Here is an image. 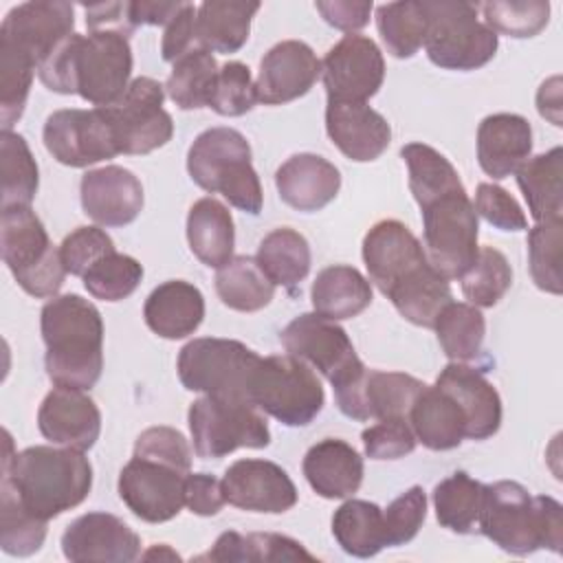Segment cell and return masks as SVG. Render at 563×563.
Instances as JSON below:
<instances>
[{
    "label": "cell",
    "instance_id": "obj_1",
    "mask_svg": "<svg viewBox=\"0 0 563 563\" xmlns=\"http://www.w3.org/2000/svg\"><path fill=\"white\" fill-rule=\"evenodd\" d=\"M369 282L413 325L433 328L440 310L453 301L449 279L427 260L422 242L398 220L376 222L363 238Z\"/></svg>",
    "mask_w": 563,
    "mask_h": 563
},
{
    "label": "cell",
    "instance_id": "obj_2",
    "mask_svg": "<svg viewBox=\"0 0 563 563\" xmlns=\"http://www.w3.org/2000/svg\"><path fill=\"white\" fill-rule=\"evenodd\" d=\"M29 512L48 521L79 506L92 488V466L84 451L35 444L13 453V440L4 431L2 479Z\"/></svg>",
    "mask_w": 563,
    "mask_h": 563
},
{
    "label": "cell",
    "instance_id": "obj_3",
    "mask_svg": "<svg viewBox=\"0 0 563 563\" xmlns=\"http://www.w3.org/2000/svg\"><path fill=\"white\" fill-rule=\"evenodd\" d=\"M46 374L55 387L90 389L103 369V319L81 295H55L40 312Z\"/></svg>",
    "mask_w": 563,
    "mask_h": 563
},
{
    "label": "cell",
    "instance_id": "obj_4",
    "mask_svg": "<svg viewBox=\"0 0 563 563\" xmlns=\"http://www.w3.org/2000/svg\"><path fill=\"white\" fill-rule=\"evenodd\" d=\"M477 530L515 556H526L541 548L559 554L563 545V508L554 497H532L519 482L484 484Z\"/></svg>",
    "mask_w": 563,
    "mask_h": 563
},
{
    "label": "cell",
    "instance_id": "obj_5",
    "mask_svg": "<svg viewBox=\"0 0 563 563\" xmlns=\"http://www.w3.org/2000/svg\"><path fill=\"white\" fill-rule=\"evenodd\" d=\"M187 172L200 189L222 194L240 211L251 216L262 211V185L242 132L224 125L200 132L187 152Z\"/></svg>",
    "mask_w": 563,
    "mask_h": 563
},
{
    "label": "cell",
    "instance_id": "obj_6",
    "mask_svg": "<svg viewBox=\"0 0 563 563\" xmlns=\"http://www.w3.org/2000/svg\"><path fill=\"white\" fill-rule=\"evenodd\" d=\"M2 260L18 286L31 297H55L66 268L59 249L51 242L42 220L31 207L2 209L0 216Z\"/></svg>",
    "mask_w": 563,
    "mask_h": 563
},
{
    "label": "cell",
    "instance_id": "obj_7",
    "mask_svg": "<svg viewBox=\"0 0 563 563\" xmlns=\"http://www.w3.org/2000/svg\"><path fill=\"white\" fill-rule=\"evenodd\" d=\"M429 26L424 51L431 64L444 70H475L497 53V33L479 18V4L464 0H424Z\"/></svg>",
    "mask_w": 563,
    "mask_h": 563
},
{
    "label": "cell",
    "instance_id": "obj_8",
    "mask_svg": "<svg viewBox=\"0 0 563 563\" xmlns=\"http://www.w3.org/2000/svg\"><path fill=\"white\" fill-rule=\"evenodd\" d=\"M249 400L286 427H306L323 409L321 380L292 354L260 358L249 383Z\"/></svg>",
    "mask_w": 563,
    "mask_h": 563
},
{
    "label": "cell",
    "instance_id": "obj_9",
    "mask_svg": "<svg viewBox=\"0 0 563 563\" xmlns=\"http://www.w3.org/2000/svg\"><path fill=\"white\" fill-rule=\"evenodd\" d=\"M189 433L198 457L218 460L235 449H264L271 431L264 413L244 398L202 396L191 402Z\"/></svg>",
    "mask_w": 563,
    "mask_h": 563
},
{
    "label": "cell",
    "instance_id": "obj_10",
    "mask_svg": "<svg viewBox=\"0 0 563 563\" xmlns=\"http://www.w3.org/2000/svg\"><path fill=\"white\" fill-rule=\"evenodd\" d=\"M422 209V249L446 279H460L477 255V213L466 189L449 191Z\"/></svg>",
    "mask_w": 563,
    "mask_h": 563
},
{
    "label": "cell",
    "instance_id": "obj_11",
    "mask_svg": "<svg viewBox=\"0 0 563 563\" xmlns=\"http://www.w3.org/2000/svg\"><path fill=\"white\" fill-rule=\"evenodd\" d=\"M260 358L242 341L202 336L183 345L176 369L189 391L249 400V383Z\"/></svg>",
    "mask_w": 563,
    "mask_h": 563
},
{
    "label": "cell",
    "instance_id": "obj_12",
    "mask_svg": "<svg viewBox=\"0 0 563 563\" xmlns=\"http://www.w3.org/2000/svg\"><path fill=\"white\" fill-rule=\"evenodd\" d=\"M132 48L128 33L103 29L75 37L73 48V86L75 92L92 103L106 108L117 103L130 86Z\"/></svg>",
    "mask_w": 563,
    "mask_h": 563
},
{
    "label": "cell",
    "instance_id": "obj_13",
    "mask_svg": "<svg viewBox=\"0 0 563 563\" xmlns=\"http://www.w3.org/2000/svg\"><path fill=\"white\" fill-rule=\"evenodd\" d=\"M279 341L288 354L319 369L334 391L350 385L365 372L347 332L336 321L317 312L295 317L282 330Z\"/></svg>",
    "mask_w": 563,
    "mask_h": 563
},
{
    "label": "cell",
    "instance_id": "obj_14",
    "mask_svg": "<svg viewBox=\"0 0 563 563\" xmlns=\"http://www.w3.org/2000/svg\"><path fill=\"white\" fill-rule=\"evenodd\" d=\"M163 101L165 88L156 79L136 77L117 103L106 106L119 154H150L172 139L174 121Z\"/></svg>",
    "mask_w": 563,
    "mask_h": 563
},
{
    "label": "cell",
    "instance_id": "obj_15",
    "mask_svg": "<svg viewBox=\"0 0 563 563\" xmlns=\"http://www.w3.org/2000/svg\"><path fill=\"white\" fill-rule=\"evenodd\" d=\"M48 154L68 167H88L119 156L106 108H66L53 112L42 130Z\"/></svg>",
    "mask_w": 563,
    "mask_h": 563
},
{
    "label": "cell",
    "instance_id": "obj_16",
    "mask_svg": "<svg viewBox=\"0 0 563 563\" xmlns=\"http://www.w3.org/2000/svg\"><path fill=\"white\" fill-rule=\"evenodd\" d=\"M75 9L62 0H33L13 7L0 24V44L40 68L75 31Z\"/></svg>",
    "mask_w": 563,
    "mask_h": 563
},
{
    "label": "cell",
    "instance_id": "obj_17",
    "mask_svg": "<svg viewBox=\"0 0 563 563\" xmlns=\"http://www.w3.org/2000/svg\"><path fill=\"white\" fill-rule=\"evenodd\" d=\"M187 475L167 462L132 455L119 473V497L139 519L163 523L183 510Z\"/></svg>",
    "mask_w": 563,
    "mask_h": 563
},
{
    "label": "cell",
    "instance_id": "obj_18",
    "mask_svg": "<svg viewBox=\"0 0 563 563\" xmlns=\"http://www.w3.org/2000/svg\"><path fill=\"white\" fill-rule=\"evenodd\" d=\"M321 77L328 101L367 103L385 79V59L374 40L347 33L323 57Z\"/></svg>",
    "mask_w": 563,
    "mask_h": 563
},
{
    "label": "cell",
    "instance_id": "obj_19",
    "mask_svg": "<svg viewBox=\"0 0 563 563\" xmlns=\"http://www.w3.org/2000/svg\"><path fill=\"white\" fill-rule=\"evenodd\" d=\"M427 383L405 372L367 369L350 385L334 391L343 416L352 420L407 418L413 400Z\"/></svg>",
    "mask_w": 563,
    "mask_h": 563
},
{
    "label": "cell",
    "instance_id": "obj_20",
    "mask_svg": "<svg viewBox=\"0 0 563 563\" xmlns=\"http://www.w3.org/2000/svg\"><path fill=\"white\" fill-rule=\"evenodd\" d=\"M222 493L227 504L251 510L279 515L297 504V488L288 473L268 460H238L222 477Z\"/></svg>",
    "mask_w": 563,
    "mask_h": 563
},
{
    "label": "cell",
    "instance_id": "obj_21",
    "mask_svg": "<svg viewBox=\"0 0 563 563\" xmlns=\"http://www.w3.org/2000/svg\"><path fill=\"white\" fill-rule=\"evenodd\" d=\"M62 552L73 563H130L141 554V539L117 515L86 512L64 530Z\"/></svg>",
    "mask_w": 563,
    "mask_h": 563
},
{
    "label": "cell",
    "instance_id": "obj_22",
    "mask_svg": "<svg viewBox=\"0 0 563 563\" xmlns=\"http://www.w3.org/2000/svg\"><path fill=\"white\" fill-rule=\"evenodd\" d=\"M321 75V62L314 51L299 40L275 44L260 62L255 79L257 101L264 106H282L303 97Z\"/></svg>",
    "mask_w": 563,
    "mask_h": 563
},
{
    "label": "cell",
    "instance_id": "obj_23",
    "mask_svg": "<svg viewBox=\"0 0 563 563\" xmlns=\"http://www.w3.org/2000/svg\"><path fill=\"white\" fill-rule=\"evenodd\" d=\"M37 429L48 442L86 453L101 433V411L84 389L53 387L40 405Z\"/></svg>",
    "mask_w": 563,
    "mask_h": 563
},
{
    "label": "cell",
    "instance_id": "obj_24",
    "mask_svg": "<svg viewBox=\"0 0 563 563\" xmlns=\"http://www.w3.org/2000/svg\"><path fill=\"white\" fill-rule=\"evenodd\" d=\"M84 213L101 227H125L143 209L141 180L121 165H106L81 176Z\"/></svg>",
    "mask_w": 563,
    "mask_h": 563
},
{
    "label": "cell",
    "instance_id": "obj_25",
    "mask_svg": "<svg viewBox=\"0 0 563 563\" xmlns=\"http://www.w3.org/2000/svg\"><path fill=\"white\" fill-rule=\"evenodd\" d=\"M325 132L341 154L356 163L376 161L391 143L387 119L367 103L328 101Z\"/></svg>",
    "mask_w": 563,
    "mask_h": 563
},
{
    "label": "cell",
    "instance_id": "obj_26",
    "mask_svg": "<svg viewBox=\"0 0 563 563\" xmlns=\"http://www.w3.org/2000/svg\"><path fill=\"white\" fill-rule=\"evenodd\" d=\"M435 385L451 394L464 411L466 438L486 440L499 431L501 398L495 385L479 369L453 361L440 372Z\"/></svg>",
    "mask_w": 563,
    "mask_h": 563
},
{
    "label": "cell",
    "instance_id": "obj_27",
    "mask_svg": "<svg viewBox=\"0 0 563 563\" xmlns=\"http://www.w3.org/2000/svg\"><path fill=\"white\" fill-rule=\"evenodd\" d=\"M532 152V128L521 114L497 112L477 128V163L495 180L515 174Z\"/></svg>",
    "mask_w": 563,
    "mask_h": 563
},
{
    "label": "cell",
    "instance_id": "obj_28",
    "mask_svg": "<svg viewBox=\"0 0 563 563\" xmlns=\"http://www.w3.org/2000/svg\"><path fill=\"white\" fill-rule=\"evenodd\" d=\"M279 198L297 211H319L330 205L341 189L339 169L319 154H295L275 172Z\"/></svg>",
    "mask_w": 563,
    "mask_h": 563
},
{
    "label": "cell",
    "instance_id": "obj_29",
    "mask_svg": "<svg viewBox=\"0 0 563 563\" xmlns=\"http://www.w3.org/2000/svg\"><path fill=\"white\" fill-rule=\"evenodd\" d=\"M303 475L323 499H347L363 482V457L339 438H323L303 455Z\"/></svg>",
    "mask_w": 563,
    "mask_h": 563
},
{
    "label": "cell",
    "instance_id": "obj_30",
    "mask_svg": "<svg viewBox=\"0 0 563 563\" xmlns=\"http://www.w3.org/2000/svg\"><path fill=\"white\" fill-rule=\"evenodd\" d=\"M143 317L154 334L169 341L185 339L194 334L205 319V297L194 284L169 279L150 292Z\"/></svg>",
    "mask_w": 563,
    "mask_h": 563
},
{
    "label": "cell",
    "instance_id": "obj_31",
    "mask_svg": "<svg viewBox=\"0 0 563 563\" xmlns=\"http://www.w3.org/2000/svg\"><path fill=\"white\" fill-rule=\"evenodd\" d=\"M413 435L431 451H449L466 438V416L438 385H424L407 416Z\"/></svg>",
    "mask_w": 563,
    "mask_h": 563
},
{
    "label": "cell",
    "instance_id": "obj_32",
    "mask_svg": "<svg viewBox=\"0 0 563 563\" xmlns=\"http://www.w3.org/2000/svg\"><path fill=\"white\" fill-rule=\"evenodd\" d=\"M260 2L207 0L196 11V46L209 53H238L251 33Z\"/></svg>",
    "mask_w": 563,
    "mask_h": 563
},
{
    "label": "cell",
    "instance_id": "obj_33",
    "mask_svg": "<svg viewBox=\"0 0 563 563\" xmlns=\"http://www.w3.org/2000/svg\"><path fill=\"white\" fill-rule=\"evenodd\" d=\"M312 308L330 321H343L361 314L372 303V282L347 264L323 268L310 288Z\"/></svg>",
    "mask_w": 563,
    "mask_h": 563
},
{
    "label": "cell",
    "instance_id": "obj_34",
    "mask_svg": "<svg viewBox=\"0 0 563 563\" xmlns=\"http://www.w3.org/2000/svg\"><path fill=\"white\" fill-rule=\"evenodd\" d=\"M187 242L205 266H224L233 257L235 246L231 211L216 198L196 200L187 213Z\"/></svg>",
    "mask_w": 563,
    "mask_h": 563
},
{
    "label": "cell",
    "instance_id": "obj_35",
    "mask_svg": "<svg viewBox=\"0 0 563 563\" xmlns=\"http://www.w3.org/2000/svg\"><path fill=\"white\" fill-rule=\"evenodd\" d=\"M196 561H213V563H273V561H308L314 563L317 556L310 554L299 541L277 534V532H251L240 534L235 530L222 532L209 552L196 556Z\"/></svg>",
    "mask_w": 563,
    "mask_h": 563
},
{
    "label": "cell",
    "instance_id": "obj_36",
    "mask_svg": "<svg viewBox=\"0 0 563 563\" xmlns=\"http://www.w3.org/2000/svg\"><path fill=\"white\" fill-rule=\"evenodd\" d=\"M517 185L534 222L561 220L563 213V150L556 145L545 154L528 158L517 172Z\"/></svg>",
    "mask_w": 563,
    "mask_h": 563
},
{
    "label": "cell",
    "instance_id": "obj_37",
    "mask_svg": "<svg viewBox=\"0 0 563 563\" xmlns=\"http://www.w3.org/2000/svg\"><path fill=\"white\" fill-rule=\"evenodd\" d=\"M332 534L343 552L369 559L387 548L383 508L365 499H347L332 515Z\"/></svg>",
    "mask_w": 563,
    "mask_h": 563
},
{
    "label": "cell",
    "instance_id": "obj_38",
    "mask_svg": "<svg viewBox=\"0 0 563 563\" xmlns=\"http://www.w3.org/2000/svg\"><path fill=\"white\" fill-rule=\"evenodd\" d=\"M255 260L275 286H284L288 290H295L306 279L312 262L308 240L290 227L273 229L260 242Z\"/></svg>",
    "mask_w": 563,
    "mask_h": 563
},
{
    "label": "cell",
    "instance_id": "obj_39",
    "mask_svg": "<svg viewBox=\"0 0 563 563\" xmlns=\"http://www.w3.org/2000/svg\"><path fill=\"white\" fill-rule=\"evenodd\" d=\"M216 292L231 310L257 312L271 303L275 284L264 275L255 257L235 255L218 268Z\"/></svg>",
    "mask_w": 563,
    "mask_h": 563
},
{
    "label": "cell",
    "instance_id": "obj_40",
    "mask_svg": "<svg viewBox=\"0 0 563 563\" xmlns=\"http://www.w3.org/2000/svg\"><path fill=\"white\" fill-rule=\"evenodd\" d=\"M484 499V484L464 471H455L433 488V508L438 523L457 534L477 530Z\"/></svg>",
    "mask_w": 563,
    "mask_h": 563
},
{
    "label": "cell",
    "instance_id": "obj_41",
    "mask_svg": "<svg viewBox=\"0 0 563 563\" xmlns=\"http://www.w3.org/2000/svg\"><path fill=\"white\" fill-rule=\"evenodd\" d=\"M218 70L216 57L209 51L191 48L172 64L165 92L180 110L209 108Z\"/></svg>",
    "mask_w": 563,
    "mask_h": 563
},
{
    "label": "cell",
    "instance_id": "obj_42",
    "mask_svg": "<svg viewBox=\"0 0 563 563\" xmlns=\"http://www.w3.org/2000/svg\"><path fill=\"white\" fill-rule=\"evenodd\" d=\"M402 161L407 163L409 172V189L420 207L429 205L431 200L464 189L457 169L451 165V161L424 143H407L400 150Z\"/></svg>",
    "mask_w": 563,
    "mask_h": 563
},
{
    "label": "cell",
    "instance_id": "obj_43",
    "mask_svg": "<svg viewBox=\"0 0 563 563\" xmlns=\"http://www.w3.org/2000/svg\"><path fill=\"white\" fill-rule=\"evenodd\" d=\"M433 330L451 361H475L484 345L486 321L479 308L464 301H449L435 317Z\"/></svg>",
    "mask_w": 563,
    "mask_h": 563
},
{
    "label": "cell",
    "instance_id": "obj_44",
    "mask_svg": "<svg viewBox=\"0 0 563 563\" xmlns=\"http://www.w3.org/2000/svg\"><path fill=\"white\" fill-rule=\"evenodd\" d=\"M0 165H2V209L31 207L40 174L37 163L22 134L2 130L0 134Z\"/></svg>",
    "mask_w": 563,
    "mask_h": 563
},
{
    "label": "cell",
    "instance_id": "obj_45",
    "mask_svg": "<svg viewBox=\"0 0 563 563\" xmlns=\"http://www.w3.org/2000/svg\"><path fill=\"white\" fill-rule=\"evenodd\" d=\"M376 26L387 53L398 59L413 57L427 37V13L422 2L402 0L376 7Z\"/></svg>",
    "mask_w": 563,
    "mask_h": 563
},
{
    "label": "cell",
    "instance_id": "obj_46",
    "mask_svg": "<svg viewBox=\"0 0 563 563\" xmlns=\"http://www.w3.org/2000/svg\"><path fill=\"white\" fill-rule=\"evenodd\" d=\"M44 519L24 508L13 488L0 482V548L11 556L35 554L46 539Z\"/></svg>",
    "mask_w": 563,
    "mask_h": 563
},
{
    "label": "cell",
    "instance_id": "obj_47",
    "mask_svg": "<svg viewBox=\"0 0 563 563\" xmlns=\"http://www.w3.org/2000/svg\"><path fill=\"white\" fill-rule=\"evenodd\" d=\"M512 268L506 255L493 246H479L473 264L460 277L462 295L475 308H493L510 288Z\"/></svg>",
    "mask_w": 563,
    "mask_h": 563
},
{
    "label": "cell",
    "instance_id": "obj_48",
    "mask_svg": "<svg viewBox=\"0 0 563 563\" xmlns=\"http://www.w3.org/2000/svg\"><path fill=\"white\" fill-rule=\"evenodd\" d=\"M561 246H563V222H537L528 231V266L537 288L561 295Z\"/></svg>",
    "mask_w": 563,
    "mask_h": 563
},
{
    "label": "cell",
    "instance_id": "obj_49",
    "mask_svg": "<svg viewBox=\"0 0 563 563\" xmlns=\"http://www.w3.org/2000/svg\"><path fill=\"white\" fill-rule=\"evenodd\" d=\"M81 279L84 288L95 299L121 301L139 288L143 279V266L134 257L114 251L92 264Z\"/></svg>",
    "mask_w": 563,
    "mask_h": 563
},
{
    "label": "cell",
    "instance_id": "obj_50",
    "mask_svg": "<svg viewBox=\"0 0 563 563\" xmlns=\"http://www.w3.org/2000/svg\"><path fill=\"white\" fill-rule=\"evenodd\" d=\"M484 13V24L495 33L508 37H534L550 20V2L523 0V2H484L479 4Z\"/></svg>",
    "mask_w": 563,
    "mask_h": 563
},
{
    "label": "cell",
    "instance_id": "obj_51",
    "mask_svg": "<svg viewBox=\"0 0 563 563\" xmlns=\"http://www.w3.org/2000/svg\"><path fill=\"white\" fill-rule=\"evenodd\" d=\"M35 70L37 68L24 55L0 44V121H2V130H11V125L22 117Z\"/></svg>",
    "mask_w": 563,
    "mask_h": 563
},
{
    "label": "cell",
    "instance_id": "obj_52",
    "mask_svg": "<svg viewBox=\"0 0 563 563\" xmlns=\"http://www.w3.org/2000/svg\"><path fill=\"white\" fill-rule=\"evenodd\" d=\"M257 103L251 68L242 62H227L218 70L209 108L220 117H242Z\"/></svg>",
    "mask_w": 563,
    "mask_h": 563
},
{
    "label": "cell",
    "instance_id": "obj_53",
    "mask_svg": "<svg viewBox=\"0 0 563 563\" xmlns=\"http://www.w3.org/2000/svg\"><path fill=\"white\" fill-rule=\"evenodd\" d=\"M424 517H427V495H424V490L420 486H411L405 493H400L383 510L387 548L409 543L420 532V528L424 523Z\"/></svg>",
    "mask_w": 563,
    "mask_h": 563
},
{
    "label": "cell",
    "instance_id": "obj_54",
    "mask_svg": "<svg viewBox=\"0 0 563 563\" xmlns=\"http://www.w3.org/2000/svg\"><path fill=\"white\" fill-rule=\"evenodd\" d=\"M112 238L99 227H79L68 233L59 244V255L66 273L84 277L86 271L101 257L114 253Z\"/></svg>",
    "mask_w": 563,
    "mask_h": 563
},
{
    "label": "cell",
    "instance_id": "obj_55",
    "mask_svg": "<svg viewBox=\"0 0 563 563\" xmlns=\"http://www.w3.org/2000/svg\"><path fill=\"white\" fill-rule=\"evenodd\" d=\"M365 455L372 460H398L416 449V435L407 418H380L361 433Z\"/></svg>",
    "mask_w": 563,
    "mask_h": 563
},
{
    "label": "cell",
    "instance_id": "obj_56",
    "mask_svg": "<svg viewBox=\"0 0 563 563\" xmlns=\"http://www.w3.org/2000/svg\"><path fill=\"white\" fill-rule=\"evenodd\" d=\"M475 213L482 216L488 224L501 231H523L528 218L519 202L499 185L479 183L475 191Z\"/></svg>",
    "mask_w": 563,
    "mask_h": 563
},
{
    "label": "cell",
    "instance_id": "obj_57",
    "mask_svg": "<svg viewBox=\"0 0 563 563\" xmlns=\"http://www.w3.org/2000/svg\"><path fill=\"white\" fill-rule=\"evenodd\" d=\"M134 455L154 457L158 462H167L185 473H191V449L180 431L174 427H150L134 442Z\"/></svg>",
    "mask_w": 563,
    "mask_h": 563
},
{
    "label": "cell",
    "instance_id": "obj_58",
    "mask_svg": "<svg viewBox=\"0 0 563 563\" xmlns=\"http://www.w3.org/2000/svg\"><path fill=\"white\" fill-rule=\"evenodd\" d=\"M227 504L222 493V479L209 473H189L185 477V506L198 517L218 515Z\"/></svg>",
    "mask_w": 563,
    "mask_h": 563
},
{
    "label": "cell",
    "instance_id": "obj_59",
    "mask_svg": "<svg viewBox=\"0 0 563 563\" xmlns=\"http://www.w3.org/2000/svg\"><path fill=\"white\" fill-rule=\"evenodd\" d=\"M196 11L198 9L191 2H185L183 9L165 26L163 42H161V55L165 62L174 64L187 51L198 48L196 46Z\"/></svg>",
    "mask_w": 563,
    "mask_h": 563
},
{
    "label": "cell",
    "instance_id": "obj_60",
    "mask_svg": "<svg viewBox=\"0 0 563 563\" xmlns=\"http://www.w3.org/2000/svg\"><path fill=\"white\" fill-rule=\"evenodd\" d=\"M314 7L330 26L347 33L363 29L374 9L372 0H319Z\"/></svg>",
    "mask_w": 563,
    "mask_h": 563
},
{
    "label": "cell",
    "instance_id": "obj_61",
    "mask_svg": "<svg viewBox=\"0 0 563 563\" xmlns=\"http://www.w3.org/2000/svg\"><path fill=\"white\" fill-rule=\"evenodd\" d=\"M86 9V24L90 31H103V29H114L130 33V15H128V2H99V4H88Z\"/></svg>",
    "mask_w": 563,
    "mask_h": 563
},
{
    "label": "cell",
    "instance_id": "obj_62",
    "mask_svg": "<svg viewBox=\"0 0 563 563\" xmlns=\"http://www.w3.org/2000/svg\"><path fill=\"white\" fill-rule=\"evenodd\" d=\"M185 2H128V15L130 24L141 26V24H169L172 18L183 9Z\"/></svg>",
    "mask_w": 563,
    "mask_h": 563
},
{
    "label": "cell",
    "instance_id": "obj_63",
    "mask_svg": "<svg viewBox=\"0 0 563 563\" xmlns=\"http://www.w3.org/2000/svg\"><path fill=\"white\" fill-rule=\"evenodd\" d=\"M561 79L552 77L541 84L537 92V108L543 119H550L554 125L561 128V90H559Z\"/></svg>",
    "mask_w": 563,
    "mask_h": 563
},
{
    "label": "cell",
    "instance_id": "obj_64",
    "mask_svg": "<svg viewBox=\"0 0 563 563\" xmlns=\"http://www.w3.org/2000/svg\"><path fill=\"white\" fill-rule=\"evenodd\" d=\"M143 559H147V561H152V559H169V561H178L180 556L167 545V543H156V545H152L145 554H143Z\"/></svg>",
    "mask_w": 563,
    "mask_h": 563
}]
</instances>
